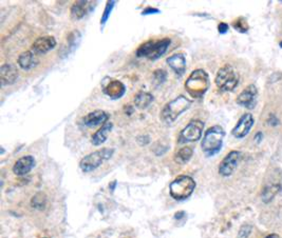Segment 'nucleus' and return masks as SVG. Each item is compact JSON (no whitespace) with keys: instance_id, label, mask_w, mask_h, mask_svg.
Segmentation results:
<instances>
[{"instance_id":"1","label":"nucleus","mask_w":282,"mask_h":238,"mask_svg":"<svg viewBox=\"0 0 282 238\" xmlns=\"http://www.w3.org/2000/svg\"><path fill=\"white\" fill-rule=\"evenodd\" d=\"M225 136V131L220 125L211 126L208 130L205 131L203 139L201 142L202 151L206 156L211 157L215 156L222 149L223 139Z\"/></svg>"},{"instance_id":"2","label":"nucleus","mask_w":282,"mask_h":238,"mask_svg":"<svg viewBox=\"0 0 282 238\" xmlns=\"http://www.w3.org/2000/svg\"><path fill=\"white\" fill-rule=\"evenodd\" d=\"M209 85H211V82H209L207 73L202 69H198L195 70L186 79L185 89L189 95L195 98H201L207 92Z\"/></svg>"},{"instance_id":"3","label":"nucleus","mask_w":282,"mask_h":238,"mask_svg":"<svg viewBox=\"0 0 282 238\" xmlns=\"http://www.w3.org/2000/svg\"><path fill=\"white\" fill-rule=\"evenodd\" d=\"M190 106H192V100L184 95H180L163 108L161 119L166 123L174 122L180 115L187 111Z\"/></svg>"},{"instance_id":"4","label":"nucleus","mask_w":282,"mask_h":238,"mask_svg":"<svg viewBox=\"0 0 282 238\" xmlns=\"http://www.w3.org/2000/svg\"><path fill=\"white\" fill-rule=\"evenodd\" d=\"M196 189V181L187 175L177 177L169 186L170 196L175 200L182 201L190 197Z\"/></svg>"},{"instance_id":"5","label":"nucleus","mask_w":282,"mask_h":238,"mask_svg":"<svg viewBox=\"0 0 282 238\" xmlns=\"http://www.w3.org/2000/svg\"><path fill=\"white\" fill-rule=\"evenodd\" d=\"M169 44V38H164L162 40H149L140 45V48L136 50V56L146 57L150 60H156L165 54Z\"/></svg>"},{"instance_id":"6","label":"nucleus","mask_w":282,"mask_h":238,"mask_svg":"<svg viewBox=\"0 0 282 238\" xmlns=\"http://www.w3.org/2000/svg\"><path fill=\"white\" fill-rule=\"evenodd\" d=\"M114 153V149H108L104 148L101 150H97L93 153H90L87 156H85L79 162V168L81 171L85 173L92 172L97 169L99 166L110 159Z\"/></svg>"},{"instance_id":"7","label":"nucleus","mask_w":282,"mask_h":238,"mask_svg":"<svg viewBox=\"0 0 282 238\" xmlns=\"http://www.w3.org/2000/svg\"><path fill=\"white\" fill-rule=\"evenodd\" d=\"M215 82L222 92H231L238 86L239 75L232 66L226 65L218 71Z\"/></svg>"},{"instance_id":"8","label":"nucleus","mask_w":282,"mask_h":238,"mask_svg":"<svg viewBox=\"0 0 282 238\" xmlns=\"http://www.w3.org/2000/svg\"><path fill=\"white\" fill-rule=\"evenodd\" d=\"M204 122L200 119H194L190 121L179 134V142L187 143L198 141L202 137L204 130Z\"/></svg>"},{"instance_id":"9","label":"nucleus","mask_w":282,"mask_h":238,"mask_svg":"<svg viewBox=\"0 0 282 238\" xmlns=\"http://www.w3.org/2000/svg\"><path fill=\"white\" fill-rule=\"evenodd\" d=\"M242 154L239 151H232L223 158L219 166V174L223 177H229L237 169Z\"/></svg>"},{"instance_id":"10","label":"nucleus","mask_w":282,"mask_h":238,"mask_svg":"<svg viewBox=\"0 0 282 238\" xmlns=\"http://www.w3.org/2000/svg\"><path fill=\"white\" fill-rule=\"evenodd\" d=\"M258 90L255 85H250L245 88L237 97V104L243 108L254 109L257 104Z\"/></svg>"},{"instance_id":"11","label":"nucleus","mask_w":282,"mask_h":238,"mask_svg":"<svg viewBox=\"0 0 282 238\" xmlns=\"http://www.w3.org/2000/svg\"><path fill=\"white\" fill-rule=\"evenodd\" d=\"M254 122L255 120L253 115L251 113H245L240 117L237 124H236L233 129L232 131L233 136L239 139L243 138V137H245L250 133L251 129L254 125Z\"/></svg>"},{"instance_id":"12","label":"nucleus","mask_w":282,"mask_h":238,"mask_svg":"<svg viewBox=\"0 0 282 238\" xmlns=\"http://www.w3.org/2000/svg\"><path fill=\"white\" fill-rule=\"evenodd\" d=\"M56 45V40L53 36H43L36 39L32 44V52L36 55L45 54L53 50Z\"/></svg>"},{"instance_id":"13","label":"nucleus","mask_w":282,"mask_h":238,"mask_svg":"<svg viewBox=\"0 0 282 238\" xmlns=\"http://www.w3.org/2000/svg\"><path fill=\"white\" fill-rule=\"evenodd\" d=\"M18 78V70L15 66L10 65V63H5L0 68V81H1V86H10L13 85Z\"/></svg>"},{"instance_id":"14","label":"nucleus","mask_w":282,"mask_h":238,"mask_svg":"<svg viewBox=\"0 0 282 238\" xmlns=\"http://www.w3.org/2000/svg\"><path fill=\"white\" fill-rule=\"evenodd\" d=\"M167 63L170 69L179 76L183 75L186 71V57L183 53H177L167 58Z\"/></svg>"},{"instance_id":"15","label":"nucleus","mask_w":282,"mask_h":238,"mask_svg":"<svg viewBox=\"0 0 282 238\" xmlns=\"http://www.w3.org/2000/svg\"><path fill=\"white\" fill-rule=\"evenodd\" d=\"M35 167V159L33 156H24L18 159L14 167H13V172L15 175L17 176H23L26 175L33 168Z\"/></svg>"},{"instance_id":"16","label":"nucleus","mask_w":282,"mask_h":238,"mask_svg":"<svg viewBox=\"0 0 282 238\" xmlns=\"http://www.w3.org/2000/svg\"><path fill=\"white\" fill-rule=\"evenodd\" d=\"M108 114L101 110H97V111L90 112L87 114L81 121L86 126H96V125H104L106 122H108Z\"/></svg>"},{"instance_id":"17","label":"nucleus","mask_w":282,"mask_h":238,"mask_svg":"<svg viewBox=\"0 0 282 238\" xmlns=\"http://www.w3.org/2000/svg\"><path fill=\"white\" fill-rule=\"evenodd\" d=\"M17 62L18 66H19L22 70L30 71L38 65V58L37 55L33 53L32 51H25L19 55Z\"/></svg>"},{"instance_id":"18","label":"nucleus","mask_w":282,"mask_h":238,"mask_svg":"<svg viewBox=\"0 0 282 238\" xmlns=\"http://www.w3.org/2000/svg\"><path fill=\"white\" fill-rule=\"evenodd\" d=\"M103 92L111 99H119L126 93V88L119 80H111L103 89Z\"/></svg>"},{"instance_id":"19","label":"nucleus","mask_w":282,"mask_h":238,"mask_svg":"<svg viewBox=\"0 0 282 238\" xmlns=\"http://www.w3.org/2000/svg\"><path fill=\"white\" fill-rule=\"evenodd\" d=\"M90 1H85V0H79V1H75L74 4L71 7V17L75 20L81 19L85 17L87 12L90 8Z\"/></svg>"},{"instance_id":"20","label":"nucleus","mask_w":282,"mask_h":238,"mask_svg":"<svg viewBox=\"0 0 282 238\" xmlns=\"http://www.w3.org/2000/svg\"><path fill=\"white\" fill-rule=\"evenodd\" d=\"M112 126H113V124L110 121H108L104 125H102L101 129L97 130L95 132V134L92 136V139H91V142H92V144L96 145V146L103 144L107 140L108 134L110 133Z\"/></svg>"},{"instance_id":"21","label":"nucleus","mask_w":282,"mask_h":238,"mask_svg":"<svg viewBox=\"0 0 282 238\" xmlns=\"http://www.w3.org/2000/svg\"><path fill=\"white\" fill-rule=\"evenodd\" d=\"M193 154H194V151L192 148H190V146H183V148L180 149L176 153L175 161L180 164H185L190 160V158L193 157Z\"/></svg>"},{"instance_id":"22","label":"nucleus","mask_w":282,"mask_h":238,"mask_svg":"<svg viewBox=\"0 0 282 238\" xmlns=\"http://www.w3.org/2000/svg\"><path fill=\"white\" fill-rule=\"evenodd\" d=\"M153 102V96L147 92H140L134 98L135 106L140 109H146Z\"/></svg>"},{"instance_id":"23","label":"nucleus","mask_w":282,"mask_h":238,"mask_svg":"<svg viewBox=\"0 0 282 238\" xmlns=\"http://www.w3.org/2000/svg\"><path fill=\"white\" fill-rule=\"evenodd\" d=\"M281 190V187L279 185H274V186H270L267 187L263 191V195H262V200L265 203H270V201L275 197V195L278 193V192Z\"/></svg>"},{"instance_id":"24","label":"nucleus","mask_w":282,"mask_h":238,"mask_svg":"<svg viewBox=\"0 0 282 238\" xmlns=\"http://www.w3.org/2000/svg\"><path fill=\"white\" fill-rule=\"evenodd\" d=\"M233 26L235 30L240 33H247L249 31V23L244 17H239L233 22Z\"/></svg>"},{"instance_id":"25","label":"nucleus","mask_w":282,"mask_h":238,"mask_svg":"<svg viewBox=\"0 0 282 238\" xmlns=\"http://www.w3.org/2000/svg\"><path fill=\"white\" fill-rule=\"evenodd\" d=\"M166 78H167V73L164 70H156V72L153 73V80L158 86L164 84V82L166 81Z\"/></svg>"},{"instance_id":"26","label":"nucleus","mask_w":282,"mask_h":238,"mask_svg":"<svg viewBox=\"0 0 282 238\" xmlns=\"http://www.w3.org/2000/svg\"><path fill=\"white\" fill-rule=\"evenodd\" d=\"M115 5V1H108L107 4H106V7H105V11H104V14L102 16V19H101V24L104 25L107 20H108V18L109 16H110L111 14V11H112V8L114 7Z\"/></svg>"},{"instance_id":"27","label":"nucleus","mask_w":282,"mask_h":238,"mask_svg":"<svg viewBox=\"0 0 282 238\" xmlns=\"http://www.w3.org/2000/svg\"><path fill=\"white\" fill-rule=\"evenodd\" d=\"M45 205V197L43 194L39 193L37 195H35L32 199V207L36 209H42L43 206Z\"/></svg>"},{"instance_id":"28","label":"nucleus","mask_w":282,"mask_h":238,"mask_svg":"<svg viewBox=\"0 0 282 238\" xmlns=\"http://www.w3.org/2000/svg\"><path fill=\"white\" fill-rule=\"evenodd\" d=\"M253 230V227L251 225L245 224L243 225L238 232V238H249Z\"/></svg>"},{"instance_id":"29","label":"nucleus","mask_w":282,"mask_h":238,"mask_svg":"<svg viewBox=\"0 0 282 238\" xmlns=\"http://www.w3.org/2000/svg\"><path fill=\"white\" fill-rule=\"evenodd\" d=\"M229 29H230L229 24L225 22H221L219 25H218V31H219L220 34H226L229 32Z\"/></svg>"},{"instance_id":"30","label":"nucleus","mask_w":282,"mask_h":238,"mask_svg":"<svg viewBox=\"0 0 282 238\" xmlns=\"http://www.w3.org/2000/svg\"><path fill=\"white\" fill-rule=\"evenodd\" d=\"M160 11L158 10V8H153V7H147V8H145V10L143 11L142 15H148V14H159Z\"/></svg>"},{"instance_id":"31","label":"nucleus","mask_w":282,"mask_h":238,"mask_svg":"<svg viewBox=\"0 0 282 238\" xmlns=\"http://www.w3.org/2000/svg\"><path fill=\"white\" fill-rule=\"evenodd\" d=\"M185 216V212H179V213H176V215H175V218L176 219H181L182 217H184Z\"/></svg>"},{"instance_id":"32","label":"nucleus","mask_w":282,"mask_h":238,"mask_svg":"<svg viewBox=\"0 0 282 238\" xmlns=\"http://www.w3.org/2000/svg\"><path fill=\"white\" fill-rule=\"evenodd\" d=\"M261 137H262V133H258L256 136H255V140H258V142L261 141Z\"/></svg>"},{"instance_id":"33","label":"nucleus","mask_w":282,"mask_h":238,"mask_svg":"<svg viewBox=\"0 0 282 238\" xmlns=\"http://www.w3.org/2000/svg\"><path fill=\"white\" fill-rule=\"evenodd\" d=\"M266 238H280V237H279L278 234H270Z\"/></svg>"},{"instance_id":"34","label":"nucleus","mask_w":282,"mask_h":238,"mask_svg":"<svg viewBox=\"0 0 282 238\" xmlns=\"http://www.w3.org/2000/svg\"><path fill=\"white\" fill-rule=\"evenodd\" d=\"M280 47H281V48H282V41H281V42H280Z\"/></svg>"},{"instance_id":"35","label":"nucleus","mask_w":282,"mask_h":238,"mask_svg":"<svg viewBox=\"0 0 282 238\" xmlns=\"http://www.w3.org/2000/svg\"><path fill=\"white\" fill-rule=\"evenodd\" d=\"M44 238H48V237H44Z\"/></svg>"}]
</instances>
